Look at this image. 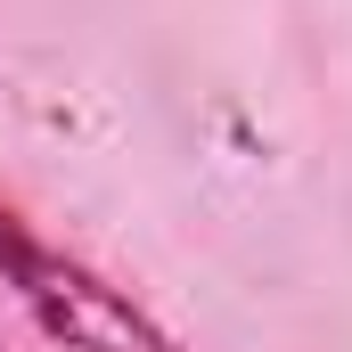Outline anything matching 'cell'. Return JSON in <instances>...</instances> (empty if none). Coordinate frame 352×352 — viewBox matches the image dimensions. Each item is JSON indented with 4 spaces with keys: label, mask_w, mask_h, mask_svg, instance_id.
<instances>
[{
    "label": "cell",
    "mask_w": 352,
    "mask_h": 352,
    "mask_svg": "<svg viewBox=\"0 0 352 352\" xmlns=\"http://www.w3.org/2000/svg\"><path fill=\"white\" fill-rule=\"evenodd\" d=\"M0 287L58 352H180L131 287H115L82 254L50 246L16 205H0Z\"/></svg>",
    "instance_id": "cell-1"
}]
</instances>
